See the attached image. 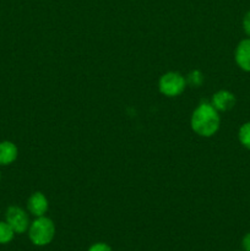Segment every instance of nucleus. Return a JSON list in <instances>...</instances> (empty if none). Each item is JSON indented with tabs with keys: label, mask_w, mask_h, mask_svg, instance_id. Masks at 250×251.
I'll return each instance as SVG.
<instances>
[{
	"label": "nucleus",
	"mask_w": 250,
	"mask_h": 251,
	"mask_svg": "<svg viewBox=\"0 0 250 251\" xmlns=\"http://www.w3.org/2000/svg\"><path fill=\"white\" fill-rule=\"evenodd\" d=\"M5 218L17 234H22L29 228L28 215L19 206H10L5 213Z\"/></svg>",
	"instance_id": "20e7f679"
},
{
	"label": "nucleus",
	"mask_w": 250,
	"mask_h": 251,
	"mask_svg": "<svg viewBox=\"0 0 250 251\" xmlns=\"http://www.w3.org/2000/svg\"><path fill=\"white\" fill-rule=\"evenodd\" d=\"M17 147L11 141L0 142V166H9L14 163L17 158Z\"/></svg>",
	"instance_id": "6e6552de"
},
{
	"label": "nucleus",
	"mask_w": 250,
	"mask_h": 251,
	"mask_svg": "<svg viewBox=\"0 0 250 251\" xmlns=\"http://www.w3.org/2000/svg\"><path fill=\"white\" fill-rule=\"evenodd\" d=\"M243 28L245 33L250 37V10L243 17Z\"/></svg>",
	"instance_id": "ddd939ff"
},
{
	"label": "nucleus",
	"mask_w": 250,
	"mask_h": 251,
	"mask_svg": "<svg viewBox=\"0 0 250 251\" xmlns=\"http://www.w3.org/2000/svg\"><path fill=\"white\" fill-rule=\"evenodd\" d=\"M0 181H1V174H0Z\"/></svg>",
	"instance_id": "2eb2a0df"
},
{
	"label": "nucleus",
	"mask_w": 250,
	"mask_h": 251,
	"mask_svg": "<svg viewBox=\"0 0 250 251\" xmlns=\"http://www.w3.org/2000/svg\"><path fill=\"white\" fill-rule=\"evenodd\" d=\"M27 208L34 217H42L48 211V200L43 194L37 191L29 196L27 201Z\"/></svg>",
	"instance_id": "423d86ee"
},
{
	"label": "nucleus",
	"mask_w": 250,
	"mask_h": 251,
	"mask_svg": "<svg viewBox=\"0 0 250 251\" xmlns=\"http://www.w3.org/2000/svg\"><path fill=\"white\" fill-rule=\"evenodd\" d=\"M88 251H113V250L109 245L104 244V243H97V244H93L92 247L88 249Z\"/></svg>",
	"instance_id": "f8f14e48"
},
{
	"label": "nucleus",
	"mask_w": 250,
	"mask_h": 251,
	"mask_svg": "<svg viewBox=\"0 0 250 251\" xmlns=\"http://www.w3.org/2000/svg\"><path fill=\"white\" fill-rule=\"evenodd\" d=\"M191 127L198 135L210 137L220 129L221 119L218 112L210 103H201L191 115Z\"/></svg>",
	"instance_id": "f257e3e1"
},
{
	"label": "nucleus",
	"mask_w": 250,
	"mask_h": 251,
	"mask_svg": "<svg viewBox=\"0 0 250 251\" xmlns=\"http://www.w3.org/2000/svg\"><path fill=\"white\" fill-rule=\"evenodd\" d=\"M55 235V226L50 218L44 216L37 217L33 222L29 225L28 237L29 240L37 247H44L48 245L53 240Z\"/></svg>",
	"instance_id": "f03ea898"
},
{
	"label": "nucleus",
	"mask_w": 250,
	"mask_h": 251,
	"mask_svg": "<svg viewBox=\"0 0 250 251\" xmlns=\"http://www.w3.org/2000/svg\"><path fill=\"white\" fill-rule=\"evenodd\" d=\"M234 59L242 70L250 73V38L243 39L235 48Z\"/></svg>",
	"instance_id": "0eeeda50"
},
{
	"label": "nucleus",
	"mask_w": 250,
	"mask_h": 251,
	"mask_svg": "<svg viewBox=\"0 0 250 251\" xmlns=\"http://www.w3.org/2000/svg\"><path fill=\"white\" fill-rule=\"evenodd\" d=\"M235 96L229 91H218L213 95L212 103L211 104L215 107L217 112H227V110L232 109L235 105Z\"/></svg>",
	"instance_id": "39448f33"
},
{
	"label": "nucleus",
	"mask_w": 250,
	"mask_h": 251,
	"mask_svg": "<svg viewBox=\"0 0 250 251\" xmlns=\"http://www.w3.org/2000/svg\"><path fill=\"white\" fill-rule=\"evenodd\" d=\"M186 86V80L181 74L176 71L167 73L159 78V91L162 95L167 97H175L179 96L184 91Z\"/></svg>",
	"instance_id": "7ed1b4c3"
},
{
	"label": "nucleus",
	"mask_w": 250,
	"mask_h": 251,
	"mask_svg": "<svg viewBox=\"0 0 250 251\" xmlns=\"http://www.w3.org/2000/svg\"><path fill=\"white\" fill-rule=\"evenodd\" d=\"M15 234L14 229L11 226L5 221V222H0V244H9L12 239H14Z\"/></svg>",
	"instance_id": "1a4fd4ad"
},
{
	"label": "nucleus",
	"mask_w": 250,
	"mask_h": 251,
	"mask_svg": "<svg viewBox=\"0 0 250 251\" xmlns=\"http://www.w3.org/2000/svg\"><path fill=\"white\" fill-rule=\"evenodd\" d=\"M242 245L244 251H250V233L244 235V238L242 240Z\"/></svg>",
	"instance_id": "4468645a"
},
{
	"label": "nucleus",
	"mask_w": 250,
	"mask_h": 251,
	"mask_svg": "<svg viewBox=\"0 0 250 251\" xmlns=\"http://www.w3.org/2000/svg\"><path fill=\"white\" fill-rule=\"evenodd\" d=\"M186 82L189 83L193 87H199V86L202 85L203 82V75L199 70L191 71L188 75V78H185Z\"/></svg>",
	"instance_id": "9b49d317"
},
{
	"label": "nucleus",
	"mask_w": 250,
	"mask_h": 251,
	"mask_svg": "<svg viewBox=\"0 0 250 251\" xmlns=\"http://www.w3.org/2000/svg\"><path fill=\"white\" fill-rule=\"evenodd\" d=\"M238 137H239L240 144L245 149L250 150V122L242 125V127L239 129V132H238Z\"/></svg>",
	"instance_id": "9d476101"
}]
</instances>
